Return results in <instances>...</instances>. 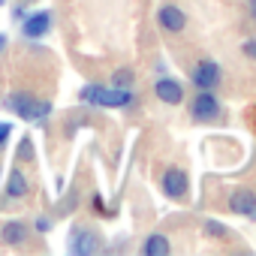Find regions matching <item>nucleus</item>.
Wrapping results in <instances>:
<instances>
[{
	"mask_svg": "<svg viewBox=\"0 0 256 256\" xmlns=\"http://www.w3.org/2000/svg\"><path fill=\"white\" fill-rule=\"evenodd\" d=\"M78 96H82V102L106 106V108H124L133 102V94L126 88H102V84H84Z\"/></svg>",
	"mask_w": 256,
	"mask_h": 256,
	"instance_id": "1",
	"label": "nucleus"
},
{
	"mask_svg": "<svg viewBox=\"0 0 256 256\" xmlns=\"http://www.w3.org/2000/svg\"><path fill=\"white\" fill-rule=\"evenodd\" d=\"M4 106L10 112H16L18 118H24V120H42V118L52 114V102H36L28 94H12V96H6Z\"/></svg>",
	"mask_w": 256,
	"mask_h": 256,
	"instance_id": "2",
	"label": "nucleus"
},
{
	"mask_svg": "<svg viewBox=\"0 0 256 256\" xmlns=\"http://www.w3.org/2000/svg\"><path fill=\"white\" fill-rule=\"evenodd\" d=\"M190 114H193V120H199V124L217 120V118H220V102H217V96H214L211 90H199V94L193 96Z\"/></svg>",
	"mask_w": 256,
	"mask_h": 256,
	"instance_id": "3",
	"label": "nucleus"
},
{
	"mask_svg": "<svg viewBox=\"0 0 256 256\" xmlns=\"http://www.w3.org/2000/svg\"><path fill=\"white\" fill-rule=\"evenodd\" d=\"M190 78H193V84H196L199 90H214V88L220 84V66H217L214 60H199V64L193 66Z\"/></svg>",
	"mask_w": 256,
	"mask_h": 256,
	"instance_id": "4",
	"label": "nucleus"
},
{
	"mask_svg": "<svg viewBox=\"0 0 256 256\" xmlns=\"http://www.w3.org/2000/svg\"><path fill=\"white\" fill-rule=\"evenodd\" d=\"M187 190H190L187 175H184L181 169H166V175H163V193L172 196V199H184Z\"/></svg>",
	"mask_w": 256,
	"mask_h": 256,
	"instance_id": "5",
	"label": "nucleus"
},
{
	"mask_svg": "<svg viewBox=\"0 0 256 256\" xmlns=\"http://www.w3.org/2000/svg\"><path fill=\"white\" fill-rule=\"evenodd\" d=\"M22 30H24V36L28 40H40V36H46L48 30H52V12H34L24 24H22Z\"/></svg>",
	"mask_w": 256,
	"mask_h": 256,
	"instance_id": "6",
	"label": "nucleus"
},
{
	"mask_svg": "<svg viewBox=\"0 0 256 256\" xmlns=\"http://www.w3.org/2000/svg\"><path fill=\"white\" fill-rule=\"evenodd\" d=\"M157 22H160L163 30H169V34H181L184 24H187V16H184L178 6H163V10L157 12Z\"/></svg>",
	"mask_w": 256,
	"mask_h": 256,
	"instance_id": "7",
	"label": "nucleus"
},
{
	"mask_svg": "<svg viewBox=\"0 0 256 256\" xmlns=\"http://www.w3.org/2000/svg\"><path fill=\"white\" fill-rule=\"evenodd\" d=\"M154 94H157L163 102H169V106H178V102L184 100V88H181L178 82H172V78H160L157 88H154Z\"/></svg>",
	"mask_w": 256,
	"mask_h": 256,
	"instance_id": "8",
	"label": "nucleus"
},
{
	"mask_svg": "<svg viewBox=\"0 0 256 256\" xmlns=\"http://www.w3.org/2000/svg\"><path fill=\"white\" fill-rule=\"evenodd\" d=\"M100 241L90 229H76L72 232V253H96Z\"/></svg>",
	"mask_w": 256,
	"mask_h": 256,
	"instance_id": "9",
	"label": "nucleus"
},
{
	"mask_svg": "<svg viewBox=\"0 0 256 256\" xmlns=\"http://www.w3.org/2000/svg\"><path fill=\"white\" fill-rule=\"evenodd\" d=\"M229 208H232L235 214H253V208H256V193H250V190H235L232 199H229Z\"/></svg>",
	"mask_w": 256,
	"mask_h": 256,
	"instance_id": "10",
	"label": "nucleus"
},
{
	"mask_svg": "<svg viewBox=\"0 0 256 256\" xmlns=\"http://www.w3.org/2000/svg\"><path fill=\"white\" fill-rule=\"evenodd\" d=\"M0 238H4L6 244H22V241H28V226L18 223V220L4 223V229H0Z\"/></svg>",
	"mask_w": 256,
	"mask_h": 256,
	"instance_id": "11",
	"label": "nucleus"
},
{
	"mask_svg": "<svg viewBox=\"0 0 256 256\" xmlns=\"http://www.w3.org/2000/svg\"><path fill=\"white\" fill-rule=\"evenodd\" d=\"M142 253H148V256H166V253H169L166 235H151V238L142 244Z\"/></svg>",
	"mask_w": 256,
	"mask_h": 256,
	"instance_id": "12",
	"label": "nucleus"
},
{
	"mask_svg": "<svg viewBox=\"0 0 256 256\" xmlns=\"http://www.w3.org/2000/svg\"><path fill=\"white\" fill-rule=\"evenodd\" d=\"M6 193L12 196V199H22L24 193H28V178L18 172V169H12V175H10V187H6Z\"/></svg>",
	"mask_w": 256,
	"mask_h": 256,
	"instance_id": "13",
	"label": "nucleus"
},
{
	"mask_svg": "<svg viewBox=\"0 0 256 256\" xmlns=\"http://www.w3.org/2000/svg\"><path fill=\"white\" fill-rule=\"evenodd\" d=\"M133 84V72L130 70H118L114 72V88H130Z\"/></svg>",
	"mask_w": 256,
	"mask_h": 256,
	"instance_id": "14",
	"label": "nucleus"
},
{
	"mask_svg": "<svg viewBox=\"0 0 256 256\" xmlns=\"http://www.w3.org/2000/svg\"><path fill=\"white\" fill-rule=\"evenodd\" d=\"M241 52H244V58H250V60H256V40H247V42L241 46Z\"/></svg>",
	"mask_w": 256,
	"mask_h": 256,
	"instance_id": "15",
	"label": "nucleus"
},
{
	"mask_svg": "<svg viewBox=\"0 0 256 256\" xmlns=\"http://www.w3.org/2000/svg\"><path fill=\"white\" fill-rule=\"evenodd\" d=\"M205 229H208L211 235H226V229H223L220 223H214V220H208V223H205Z\"/></svg>",
	"mask_w": 256,
	"mask_h": 256,
	"instance_id": "16",
	"label": "nucleus"
},
{
	"mask_svg": "<svg viewBox=\"0 0 256 256\" xmlns=\"http://www.w3.org/2000/svg\"><path fill=\"white\" fill-rule=\"evenodd\" d=\"M10 130H12V126H10V124H0V145H4V142H6V136H10Z\"/></svg>",
	"mask_w": 256,
	"mask_h": 256,
	"instance_id": "17",
	"label": "nucleus"
},
{
	"mask_svg": "<svg viewBox=\"0 0 256 256\" xmlns=\"http://www.w3.org/2000/svg\"><path fill=\"white\" fill-rule=\"evenodd\" d=\"M247 10H250V16L256 18V0H247Z\"/></svg>",
	"mask_w": 256,
	"mask_h": 256,
	"instance_id": "18",
	"label": "nucleus"
},
{
	"mask_svg": "<svg viewBox=\"0 0 256 256\" xmlns=\"http://www.w3.org/2000/svg\"><path fill=\"white\" fill-rule=\"evenodd\" d=\"M4 46H6V36H4V34H0V48H4Z\"/></svg>",
	"mask_w": 256,
	"mask_h": 256,
	"instance_id": "19",
	"label": "nucleus"
},
{
	"mask_svg": "<svg viewBox=\"0 0 256 256\" xmlns=\"http://www.w3.org/2000/svg\"><path fill=\"white\" fill-rule=\"evenodd\" d=\"M0 4H4V0H0Z\"/></svg>",
	"mask_w": 256,
	"mask_h": 256,
	"instance_id": "20",
	"label": "nucleus"
}]
</instances>
